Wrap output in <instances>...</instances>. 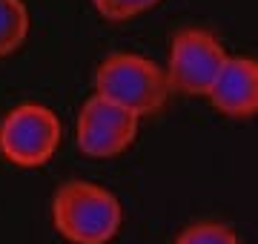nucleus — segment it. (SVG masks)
Returning <instances> with one entry per match:
<instances>
[{
    "label": "nucleus",
    "mask_w": 258,
    "mask_h": 244,
    "mask_svg": "<svg viewBox=\"0 0 258 244\" xmlns=\"http://www.w3.org/2000/svg\"><path fill=\"white\" fill-rule=\"evenodd\" d=\"M141 121L126 106L92 92L75 121V144L86 158H118L135 144Z\"/></svg>",
    "instance_id": "5"
},
{
    "label": "nucleus",
    "mask_w": 258,
    "mask_h": 244,
    "mask_svg": "<svg viewBox=\"0 0 258 244\" xmlns=\"http://www.w3.org/2000/svg\"><path fill=\"white\" fill-rule=\"evenodd\" d=\"M63 141V124L52 106L40 101L15 103L0 118V158L20 169L43 167Z\"/></svg>",
    "instance_id": "3"
},
{
    "label": "nucleus",
    "mask_w": 258,
    "mask_h": 244,
    "mask_svg": "<svg viewBox=\"0 0 258 244\" xmlns=\"http://www.w3.org/2000/svg\"><path fill=\"white\" fill-rule=\"evenodd\" d=\"M230 52L224 49L215 32L204 26H186L172 35L169 52H166V78L172 92L207 98L212 84L218 81Z\"/></svg>",
    "instance_id": "4"
},
{
    "label": "nucleus",
    "mask_w": 258,
    "mask_h": 244,
    "mask_svg": "<svg viewBox=\"0 0 258 244\" xmlns=\"http://www.w3.org/2000/svg\"><path fill=\"white\" fill-rule=\"evenodd\" d=\"M29 35V9L23 0H0V57L23 46Z\"/></svg>",
    "instance_id": "7"
},
{
    "label": "nucleus",
    "mask_w": 258,
    "mask_h": 244,
    "mask_svg": "<svg viewBox=\"0 0 258 244\" xmlns=\"http://www.w3.org/2000/svg\"><path fill=\"white\" fill-rule=\"evenodd\" d=\"M175 244H241V238L224 221H195L178 233Z\"/></svg>",
    "instance_id": "8"
},
{
    "label": "nucleus",
    "mask_w": 258,
    "mask_h": 244,
    "mask_svg": "<svg viewBox=\"0 0 258 244\" xmlns=\"http://www.w3.org/2000/svg\"><path fill=\"white\" fill-rule=\"evenodd\" d=\"M95 92L126 106L138 118L164 109L172 92L166 69L138 52H112L95 69Z\"/></svg>",
    "instance_id": "2"
},
{
    "label": "nucleus",
    "mask_w": 258,
    "mask_h": 244,
    "mask_svg": "<svg viewBox=\"0 0 258 244\" xmlns=\"http://www.w3.org/2000/svg\"><path fill=\"white\" fill-rule=\"evenodd\" d=\"M207 101L215 112L227 118H252L258 115V57L230 55L218 81L212 84Z\"/></svg>",
    "instance_id": "6"
},
{
    "label": "nucleus",
    "mask_w": 258,
    "mask_h": 244,
    "mask_svg": "<svg viewBox=\"0 0 258 244\" xmlns=\"http://www.w3.org/2000/svg\"><path fill=\"white\" fill-rule=\"evenodd\" d=\"M161 0H92L95 12L101 15L103 20H112V23H123V20H132L149 12L152 6H158Z\"/></svg>",
    "instance_id": "9"
},
{
    "label": "nucleus",
    "mask_w": 258,
    "mask_h": 244,
    "mask_svg": "<svg viewBox=\"0 0 258 244\" xmlns=\"http://www.w3.org/2000/svg\"><path fill=\"white\" fill-rule=\"evenodd\" d=\"M52 227L69 244H109L123 227V204L95 181H63L52 196Z\"/></svg>",
    "instance_id": "1"
}]
</instances>
